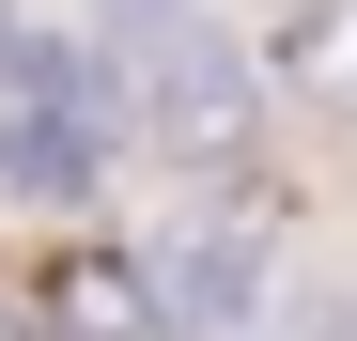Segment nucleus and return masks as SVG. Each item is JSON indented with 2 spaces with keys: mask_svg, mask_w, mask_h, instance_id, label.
<instances>
[{
  "mask_svg": "<svg viewBox=\"0 0 357 341\" xmlns=\"http://www.w3.org/2000/svg\"><path fill=\"white\" fill-rule=\"evenodd\" d=\"M109 140H125V109H109V63L63 31H0V202L63 217L109 187Z\"/></svg>",
  "mask_w": 357,
  "mask_h": 341,
  "instance_id": "f257e3e1",
  "label": "nucleus"
},
{
  "mask_svg": "<svg viewBox=\"0 0 357 341\" xmlns=\"http://www.w3.org/2000/svg\"><path fill=\"white\" fill-rule=\"evenodd\" d=\"M125 295L155 341H249L280 310V248H264V217H187V233H155L125 264Z\"/></svg>",
  "mask_w": 357,
  "mask_h": 341,
  "instance_id": "f03ea898",
  "label": "nucleus"
},
{
  "mask_svg": "<svg viewBox=\"0 0 357 341\" xmlns=\"http://www.w3.org/2000/svg\"><path fill=\"white\" fill-rule=\"evenodd\" d=\"M140 109H155V140L187 155V170H233V155H249V109H264V93H249V47H218L202 16H171Z\"/></svg>",
  "mask_w": 357,
  "mask_h": 341,
  "instance_id": "7ed1b4c3",
  "label": "nucleus"
},
{
  "mask_svg": "<svg viewBox=\"0 0 357 341\" xmlns=\"http://www.w3.org/2000/svg\"><path fill=\"white\" fill-rule=\"evenodd\" d=\"M280 93L326 109V125H357V0H295L280 16Z\"/></svg>",
  "mask_w": 357,
  "mask_h": 341,
  "instance_id": "20e7f679",
  "label": "nucleus"
}]
</instances>
